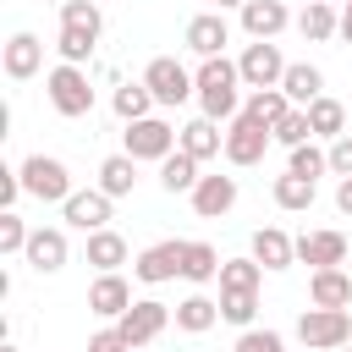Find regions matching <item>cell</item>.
Segmentation results:
<instances>
[{
  "label": "cell",
  "mask_w": 352,
  "mask_h": 352,
  "mask_svg": "<svg viewBox=\"0 0 352 352\" xmlns=\"http://www.w3.org/2000/svg\"><path fill=\"white\" fill-rule=\"evenodd\" d=\"M198 116H209V121H231V116H242V66L236 60H226V55H209L198 72Z\"/></svg>",
  "instance_id": "cell-1"
},
{
  "label": "cell",
  "mask_w": 352,
  "mask_h": 352,
  "mask_svg": "<svg viewBox=\"0 0 352 352\" xmlns=\"http://www.w3.org/2000/svg\"><path fill=\"white\" fill-rule=\"evenodd\" d=\"M143 82H148L154 104H165V110H176V104H187V99H198V77H192L176 55H154V60L143 66Z\"/></svg>",
  "instance_id": "cell-2"
},
{
  "label": "cell",
  "mask_w": 352,
  "mask_h": 352,
  "mask_svg": "<svg viewBox=\"0 0 352 352\" xmlns=\"http://www.w3.org/2000/svg\"><path fill=\"white\" fill-rule=\"evenodd\" d=\"M176 143H182V126H170L165 116L126 121V132H121V154H132L138 165H143V160H165V154H176Z\"/></svg>",
  "instance_id": "cell-3"
},
{
  "label": "cell",
  "mask_w": 352,
  "mask_h": 352,
  "mask_svg": "<svg viewBox=\"0 0 352 352\" xmlns=\"http://www.w3.org/2000/svg\"><path fill=\"white\" fill-rule=\"evenodd\" d=\"M16 170H22V192L38 198V204H66V198L77 192V187H72V170H66L55 154H28Z\"/></svg>",
  "instance_id": "cell-4"
},
{
  "label": "cell",
  "mask_w": 352,
  "mask_h": 352,
  "mask_svg": "<svg viewBox=\"0 0 352 352\" xmlns=\"http://www.w3.org/2000/svg\"><path fill=\"white\" fill-rule=\"evenodd\" d=\"M44 88H50V104H55V116H66V121H77V116H88V110H94L88 72H82V66H72V60H60V66L44 77Z\"/></svg>",
  "instance_id": "cell-5"
},
{
  "label": "cell",
  "mask_w": 352,
  "mask_h": 352,
  "mask_svg": "<svg viewBox=\"0 0 352 352\" xmlns=\"http://www.w3.org/2000/svg\"><path fill=\"white\" fill-rule=\"evenodd\" d=\"M297 341L314 346V352L346 346V341H352V314H346V308H302V319H297Z\"/></svg>",
  "instance_id": "cell-6"
},
{
  "label": "cell",
  "mask_w": 352,
  "mask_h": 352,
  "mask_svg": "<svg viewBox=\"0 0 352 352\" xmlns=\"http://www.w3.org/2000/svg\"><path fill=\"white\" fill-rule=\"evenodd\" d=\"M236 66H242V82L248 88H280V77H286V55H280V44L275 38H253L242 55H236Z\"/></svg>",
  "instance_id": "cell-7"
},
{
  "label": "cell",
  "mask_w": 352,
  "mask_h": 352,
  "mask_svg": "<svg viewBox=\"0 0 352 352\" xmlns=\"http://www.w3.org/2000/svg\"><path fill=\"white\" fill-rule=\"evenodd\" d=\"M165 324H170V308L160 302V297H138L121 319H116V330L132 341V346H148V341H160L165 336Z\"/></svg>",
  "instance_id": "cell-8"
},
{
  "label": "cell",
  "mask_w": 352,
  "mask_h": 352,
  "mask_svg": "<svg viewBox=\"0 0 352 352\" xmlns=\"http://www.w3.org/2000/svg\"><path fill=\"white\" fill-rule=\"evenodd\" d=\"M270 143H275L270 126H258L253 116H231V121H226V160H231V165H258Z\"/></svg>",
  "instance_id": "cell-9"
},
{
  "label": "cell",
  "mask_w": 352,
  "mask_h": 352,
  "mask_svg": "<svg viewBox=\"0 0 352 352\" xmlns=\"http://www.w3.org/2000/svg\"><path fill=\"white\" fill-rule=\"evenodd\" d=\"M110 209H116V198H110L104 187H82V192H72V198L60 204L66 226H77V231H104V226H110Z\"/></svg>",
  "instance_id": "cell-10"
},
{
  "label": "cell",
  "mask_w": 352,
  "mask_h": 352,
  "mask_svg": "<svg viewBox=\"0 0 352 352\" xmlns=\"http://www.w3.org/2000/svg\"><path fill=\"white\" fill-rule=\"evenodd\" d=\"M182 44H187L198 60L226 55V44H231V22H226V11H204V16H192L187 33H182Z\"/></svg>",
  "instance_id": "cell-11"
},
{
  "label": "cell",
  "mask_w": 352,
  "mask_h": 352,
  "mask_svg": "<svg viewBox=\"0 0 352 352\" xmlns=\"http://www.w3.org/2000/svg\"><path fill=\"white\" fill-rule=\"evenodd\" d=\"M182 248H187V242H176V236H170V242H154V248H143V253L132 258V275H138L143 286L176 280V275H182Z\"/></svg>",
  "instance_id": "cell-12"
},
{
  "label": "cell",
  "mask_w": 352,
  "mask_h": 352,
  "mask_svg": "<svg viewBox=\"0 0 352 352\" xmlns=\"http://www.w3.org/2000/svg\"><path fill=\"white\" fill-rule=\"evenodd\" d=\"M187 198H192V214L220 220V214L236 209V176H198V187H192Z\"/></svg>",
  "instance_id": "cell-13"
},
{
  "label": "cell",
  "mask_w": 352,
  "mask_h": 352,
  "mask_svg": "<svg viewBox=\"0 0 352 352\" xmlns=\"http://www.w3.org/2000/svg\"><path fill=\"white\" fill-rule=\"evenodd\" d=\"M28 270H38V275H55V270H66V231L60 226H33V236H28Z\"/></svg>",
  "instance_id": "cell-14"
},
{
  "label": "cell",
  "mask_w": 352,
  "mask_h": 352,
  "mask_svg": "<svg viewBox=\"0 0 352 352\" xmlns=\"http://www.w3.org/2000/svg\"><path fill=\"white\" fill-rule=\"evenodd\" d=\"M0 66H6V77H11V82H28V77L44 66V44H38V33H11V38H6Z\"/></svg>",
  "instance_id": "cell-15"
},
{
  "label": "cell",
  "mask_w": 352,
  "mask_h": 352,
  "mask_svg": "<svg viewBox=\"0 0 352 352\" xmlns=\"http://www.w3.org/2000/svg\"><path fill=\"white\" fill-rule=\"evenodd\" d=\"M297 264H314V270L346 264V236L341 231H302L297 236Z\"/></svg>",
  "instance_id": "cell-16"
},
{
  "label": "cell",
  "mask_w": 352,
  "mask_h": 352,
  "mask_svg": "<svg viewBox=\"0 0 352 352\" xmlns=\"http://www.w3.org/2000/svg\"><path fill=\"white\" fill-rule=\"evenodd\" d=\"M88 308H94L99 319H121V314L132 308V286L121 280V270H104V275L88 286Z\"/></svg>",
  "instance_id": "cell-17"
},
{
  "label": "cell",
  "mask_w": 352,
  "mask_h": 352,
  "mask_svg": "<svg viewBox=\"0 0 352 352\" xmlns=\"http://www.w3.org/2000/svg\"><path fill=\"white\" fill-rule=\"evenodd\" d=\"M253 258L264 270H292L297 264V236H286L280 226H258L253 231Z\"/></svg>",
  "instance_id": "cell-18"
},
{
  "label": "cell",
  "mask_w": 352,
  "mask_h": 352,
  "mask_svg": "<svg viewBox=\"0 0 352 352\" xmlns=\"http://www.w3.org/2000/svg\"><path fill=\"white\" fill-rule=\"evenodd\" d=\"M308 302H314V308H346V302H352V275H346L341 264L314 270V275H308Z\"/></svg>",
  "instance_id": "cell-19"
},
{
  "label": "cell",
  "mask_w": 352,
  "mask_h": 352,
  "mask_svg": "<svg viewBox=\"0 0 352 352\" xmlns=\"http://www.w3.org/2000/svg\"><path fill=\"white\" fill-rule=\"evenodd\" d=\"M176 148H187V154L204 165V160L226 154V132H220V121H209V116H192V121L182 126V143H176Z\"/></svg>",
  "instance_id": "cell-20"
},
{
  "label": "cell",
  "mask_w": 352,
  "mask_h": 352,
  "mask_svg": "<svg viewBox=\"0 0 352 352\" xmlns=\"http://www.w3.org/2000/svg\"><path fill=\"white\" fill-rule=\"evenodd\" d=\"M236 16H242V33H248V38H275V33L292 22V11H286L280 0H248Z\"/></svg>",
  "instance_id": "cell-21"
},
{
  "label": "cell",
  "mask_w": 352,
  "mask_h": 352,
  "mask_svg": "<svg viewBox=\"0 0 352 352\" xmlns=\"http://www.w3.org/2000/svg\"><path fill=\"white\" fill-rule=\"evenodd\" d=\"M297 33H302L308 44H324V38L341 33V11H336L330 0H308V6L297 11Z\"/></svg>",
  "instance_id": "cell-22"
},
{
  "label": "cell",
  "mask_w": 352,
  "mask_h": 352,
  "mask_svg": "<svg viewBox=\"0 0 352 352\" xmlns=\"http://www.w3.org/2000/svg\"><path fill=\"white\" fill-rule=\"evenodd\" d=\"M280 88H286V99H292L297 110H308V104L324 94V72H319V66H308V60H292V66H286V77H280Z\"/></svg>",
  "instance_id": "cell-23"
},
{
  "label": "cell",
  "mask_w": 352,
  "mask_h": 352,
  "mask_svg": "<svg viewBox=\"0 0 352 352\" xmlns=\"http://www.w3.org/2000/svg\"><path fill=\"white\" fill-rule=\"evenodd\" d=\"M270 198H275V209L297 214V209H314V198H319V182H308V176H297V170H286V176H275Z\"/></svg>",
  "instance_id": "cell-24"
},
{
  "label": "cell",
  "mask_w": 352,
  "mask_h": 352,
  "mask_svg": "<svg viewBox=\"0 0 352 352\" xmlns=\"http://www.w3.org/2000/svg\"><path fill=\"white\" fill-rule=\"evenodd\" d=\"M308 126H314V138L336 143V138L346 132V104H341V99H330V94H319V99L308 104Z\"/></svg>",
  "instance_id": "cell-25"
},
{
  "label": "cell",
  "mask_w": 352,
  "mask_h": 352,
  "mask_svg": "<svg viewBox=\"0 0 352 352\" xmlns=\"http://www.w3.org/2000/svg\"><path fill=\"white\" fill-rule=\"evenodd\" d=\"M88 264H94L99 275H104V270H121V264H126V236L110 231V226H104V231H88Z\"/></svg>",
  "instance_id": "cell-26"
},
{
  "label": "cell",
  "mask_w": 352,
  "mask_h": 352,
  "mask_svg": "<svg viewBox=\"0 0 352 352\" xmlns=\"http://www.w3.org/2000/svg\"><path fill=\"white\" fill-rule=\"evenodd\" d=\"M220 253L209 248V242H187L182 248V280H192V286H204V280H220Z\"/></svg>",
  "instance_id": "cell-27"
},
{
  "label": "cell",
  "mask_w": 352,
  "mask_h": 352,
  "mask_svg": "<svg viewBox=\"0 0 352 352\" xmlns=\"http://www.w3.org/2000/svg\"><path fill=\"white\" fill-rule=\"evenodd\" d=\"M214 319H220V302H214V297H204V292H192V297H182V302H176V330H187V336H204Z\"/></svg>",
  "instance_id": "cell-28"
},
{
  "label": "cell",
  "mask_w": 352,
  "mask_h": 352,
  "mask_svg": "<svg viewBox=\"0 0 352 352\" xmlns=\"http://www.w3.org/2000/svg\"><path fill=\"white\" fill-rule=\"evenodd\" d=\"M292 110V99H286V88H253L248 99H242V116H253L258 126H275L280 116Z\"/></svg>",
  "instance_id": "cell-29"
},
{
  "label": "cell",
  "mask_w": 352,
  "mask_h": 352,
  "mask_svg": "<svg viewBox=\"0 0 352 352\" xmlns=\"http://www.w3.org/2000/svg\"><path fill=\"white\" fill-rule=\"evenodd\" d=\"M160 187H165V192H192V187H198V160H192L187 148L165 154V160H160Z\"/></svg>",
  "instance_id": "cell-30"
},
{
  "label": "cell",
  "mask_w": 352,
  "mask_h": 352,
  "mask_svg": "<svg viewBox=\"0 0 352 352\" xmlns=\"http://www.w3.org/2000/svg\"><path fill=\"white\" fill-rule=\"evenodd\" d=\"M94 187H104L110 198H126L132 187H138V160L132 154H110L104 165H99V182Z\"/></svg>",
  "instance_id": "cell-31"
},
{
  "label": "cell",
  "mask_w": 352,
  "mask_h": 352,
  "mask_svg": "<svg viewBox=\"0 0 352 352\" xmlns=\"http://www.w3.org/2000/svg\"><path fill=\"white\" fill-rule=\"evenodd\" d=\"M110 104H116V116H121V121H143V116H154V94H148V82H143V77H138V82H121Z\"/></svg>",
  "instance_id": "cell-32"
},
{
  "label": "cell",
  "mask_w": 352,
  "mask_h": 352,
  "mask_svg": "<svg viewBox=\"0 0 352 352\" xmlns=\"http://www.w3.org/2000/svg\"><path fill=\"white\" fill-rule=\"evenodd\" d=\"M258 280H264V264H258L253 253L220 264V292H258Z\"/></svg>",
  "instance_id": "cell-33"
},
{
  "label": "cell",
  "mask_w": 352,
  "mask_h": 352,
  "mask_svg": "<svg viewBox=\"0 0 352 352\" xmlns=\"http://www.w3.org/2000/svg\"><path fill=\"white\" fill-rule=\"evenodd\" d=\"M286 170H297V176L319 182V176H330V148H314V138H308V143H297V148H292V165H286Z\"/></svg>",
  "instance_id": "cell-34"
},
{
  "label": "cell",
  "mask_w": 352,
  "mask_h": 352,
  "mask_svg": "<svg viewBox=\"0 0 352 352\" xmlns=\"http://www.w3.org/2000/svg\"><path fill=\"white\" fill-rule=\"evenodd\" d=\"M94 44H99V33H88V28H60V38H55L60 60H72V66H82L94 55Z\"/></svg>",
  "instance_id": "cell-35"
},
{
  "label": "cell",
  "mask_w": 352,
  "mask_h": 352,
  "mask_svg": "<svg viewBox=\"0 0 352 352\" xmlns=\"http://www.w3.org/2000/svg\"><path fill=\"white\" fill-rule=\"evenodd\" d=\"M270 138H275V143H286V148L308 143V138H314V126H308V110H297V104H292V110H286V116L270 126Z\"/></svg>",
  "instance_id": "cell-36"
},
{
  "label": "cell",
  "mask_w": 352,
  "mask_h": 352,
  "mask_svg": "<svg viewBox=\"0 0 352 352\" xmlns=\"http://www.w3.org/2000/svg\"><path fill=\"white\" fill-rule=\"evenodd\" d=\"M28 236H33V226L16 214V209H0V253L11 258V253H28Z\"/></svg>",
  "instance_id": "cell-37"
},
{
  "label": "cell",
  "mask_w": 352,
  "mask_h": 352,
  "mask_svg": "<svg viewBox=\"0 0 352 352\" xmlns=\"http://www.w3.org/2000/svg\"><path fill=\"white\" fill-rule=\"evenodd\" d=\"M253 314H258V292H220V319L226 324H253Z\"/></svg>",
  "instance_id": "cell-38"
},
{
  "label": "cell",
  "mask_w": 352,
  "mask_h": 352,
  "mask_svg": "<svg viewBox=\"0 0 352 352\" xmlns=\"http://www.w3.org/2000/svg\"><path fill=\"white\" fill-rule=\"evenodd\" d=\"M60 28H88V33H99L104 22H99V6H94V0H66V6H60Z\"/></svg>",
  "instance_id": "cell-39"
},
{
  "label": "cell",
  "mask_w": 352,
  "mask_h": 352,
  "mask_svg": "<svg viewBox=\"0 0 352 352\" xmlns=\"http://www.w3.org/2000/svg\"><path fill=\"white\" fill-rule=\"evenodd\" d=\"M236 352H286V336H280V330H258V324H248V330L236 336Z\"/></svg>",
  "instance_id": "cell-40"
},
{
  "label": "cell",
  "mask_w": 352,
  "mask_h": 352,
  "mask_svg": "<svg viewBox=\"0 0 352 352\" xmlns=\"http://www.w3.org/2000/svg\"><path fill=\"white\" fill-rule=\"evenodd\" d=\"M330 176H352V132H341L330 143Z\"/></svg>",
  "instance_id": "cell-41"
},
{
  "label": "cell",
  "mask_w": 352,
  "mask_h": 352,
  "mask_svg": "<svg viewBox=\"0 0 352 352\" xmlns=\"http://www.w3.org/2000/svg\"><path fill=\"white\" fill-rule=\"evenodd\" d=\"M126 346H132V341H126L116 324H110V330H99V336H88V352H126Z\"/></svg>",
  "instance_id": "cell-42"
},
{
  "label": "cell",
  "mask_w": 352,
  "mask_h": 352,
  "mask_svg": "<svg viewBox=\"0 0 352 352\" xmlns=\"http://www.w3.org/2000/svg\"><path fill=\"white\" fill-rule=\"evenodd\" d=\"M16 198H22V170H6L0 165V209H11Z\"/></svg>",
  "instance_id": "cell-43"
},
{
  "label": "cell",
  "mask_w": 352,
  "mask_h": 352,
  "mask_svg": "<svg viewBox=\"0 0 352 352\" xmlns=\"http://www.w3.org/2000/svg\"><path fill=\"white\" fill-rule=\"evenodd\" d=\"M336 209L352 214V176H341V187H336Z\"/></svg>",
  "instance_id": "cell-44"
},
{
  "label": "cell",
  "mask_w": 352,
  "mask_h": 352,
  "mask_svg": "<svg viewBox=\"0 0 352 352\" xmlns=\"http://www.w3.org/2000/svg\"><path fill=\"white\" fill-rule=\"evenodd\" d=\"M336 38H346V44H352V0H341V33H336Z\"/></svg>",
  "instance_id": "cell-45"
},
{
  "label": "cell",
  "mask_w": 352,
  "mask_h": 352,
  "mask_svg": "<svg viewBox=\"0 0 352 352\" xmlns=\"http://www.w3.org/2000/svg\"><path fill=\"white\" fill-rule=\"evenodd\" d=\"M248 0H214V11H242Z\"/></svg>",
  "instance_id": "cell-46"
},
{
  "label": "cell",
  "mask_w": 352,
  "mask_h": 352,
  "mask_svg": "<svg viewBox=\"0 0 352 352\" xmlns=\"http://www.w3.org/2000/svg\"><path fill=\"white\" fill-rule=\"evenodd\" d=\"M0 352H22V346H0Z\"/></svg>",
  "instance_id": "cell-47"
},
{
  "label": "cell",
  "mask_w": 352,
  "mask_h": 352,
  "mask_svg": "<svg viewBox=\"0 0 352 352\" xmlns=\"http://www.w3.org/2000/svg\"><path fill=\"white\" fill-rule=\"evenodd\" d=\"M50 6H66V0H50Z\"/></svg>",
  "instance_id": "cell-48"
},
{
  "label": "cell",
  "mask_w": 352,
  "mask_h": 352,
  "mask_svg": "<svg viewBox=\"0 0 352 352\" xmlns=\"http://www.w3.org/2000/svg\"><path fill=\"white\" fill-rule=\"evenodd\" d=\"M330 6H341V0H330Z\"/></svg>",
  "instance_id": "cell-49"
},
{
  "label": "cell",
  "mask_w": 352,
  "mask_h": 352,
  "mask_svg": "<svg viewBox=\"0 0 352 352\" xmlns=\"http://www.w3.org/2000/svg\"><path fill=\"white\" fill-rule=\"evenodd\" d=\"M126 352H138V346H126Z\"/></svg>",
  "instance_id": "cell-50"
},
{
  "label": "cell",
  "mask_w": 352,
  "mask_h": 352,
  "mask_svg": "<svg viewBox=\"0 0 352 352\" xmlns=\"http://www.w3.org/2000/svg\"><path fill=\"white\" fill-rule=\"evenodd\" d=\"M346 346H352V341H346Z\"/></svg>",
  "instance_id": "cell-51"
}]
</instances>
